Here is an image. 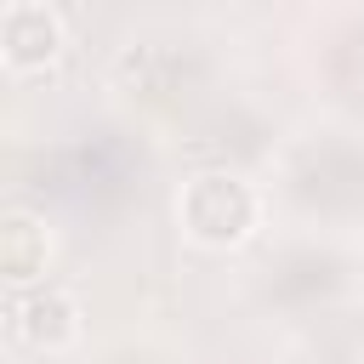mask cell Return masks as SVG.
<instances>
[{
  "mask_svg": "<svg viewBox=\"0 0 364 364\" xmlns=\"http://www.w3.org/2000/svg\"><path fill=\"white\" fill-rule=\"evenodd\" d=\"M176 222L205 250H239L262 228V193L239 171H199L176 193Z\"/></svg>",
  "mask_w": 364,
  "mask_h": 364,
  "instance_id": "cell-1",
  "label": "cell"
},
{
  "mask_svg": "<svg viewBox=\"0 0 364 364\" xmlns=\"http://www.w3.org/2000/svg\"><path fill=\"white\" fill-rule=\"evenodd\" d=\"M57 51H63V17L46 0H11L0 11V63L11 74H34L57 63Z\"/></svg>",
  "mask_w": 364,
  "mask_h": 364,
  "instance_id": "cell-2",
  "label": "cell"
},
{
  "mask_svg": "<svg viewBox=\"0 0 364 364\" xmlns=\"http://www.w3.org/2000/svg\"><path fill=\"white\" fill-rule=\"evenodd\" d=\"M80 324H85V313L63 284H34V290H17V301H11V330L34 353H68L80 341Z\"/></svg>",
  "mask_w": 364,
  "mask_h": 364,
  "instance_id": "cell-3",
  "label": "cell"
},
{
  "mask_svg": "<svg viewBox=\"0 0 364 364\" xmlns=\"http://www.w3.org/2000/svg\"><path fill=\"white\" fill-rule=\"evenodd\" d=\"M51 262V228L34 210H6L0 216V279L11 290H34Z\"/></svg>",
  "mask_w": 364,
  "mask_h": 364,
  "instance_id": "cell-4",
  "label": "cell"
},
{
  "mask_svg": "<svg viewBox=\"0 0 364 364\" xmlns=\"http://www.w3.org/2000/svg\"><path fill=\"white\" fill-rule=\"evenodd\" d=\"M358 364H364V347H358Z\"/></svg>",
  "mask_w": 364,
  "mask_h": 364,
  "instance_id": "cell-5",
  "label": "cell"
}]
</instances>
